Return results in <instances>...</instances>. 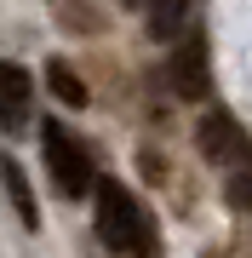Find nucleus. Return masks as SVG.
<instances>
[{
	"label": "nucleus",
	"mask_w": 252,
	"mask_h": 258,
	"mask_svg": "<svg viewBox=\"0 0 252 258\" xmlns=\"http://www.w3.org/2000/svg\"><path fill=\"white\" fill-rule=\"evenodd\" d=\"M46 81H52L57 103H75V109L86 103V81H80V75H75V69L63 63V57H52V63H46Z\"/></svg>",
	"instance_id": "0eeeda50"
},
{
	"label": "nucleus",
	"mask_w": 252,
	"mask_h": 258,
	"mask_svg": "<svg viewBox=\"0 0 252 258\" xmlns=\"http://www.w3.org/2000/svg\"><path fill=\"white\" fill-rule=\"evenodd\" d=\"M201 149L212 161H241L246 155V138H241V126H235L229 115H206L201 120Z\"/></svg>",
	"instance_id": "39448f33"
},
{
	"label": "nucleus",
	"mask_w": 252,
	"mask_h": 258,
	"mask_svg": "<svg viewBox=\"0 0 252 258\" xmlns=\"http://www.w3.org/2000/svg\"><path fill=\"white\" fill-rule=\"evenodd\" d=\"M0 184H6V195H12V207H18V218L35 230L40 224V207H35V195H29V184H23V166L12 161V155H0Z\"/></svg>",
	"instance_id": "423d86ee"
},
{
	"label": "nucleus",
	"mask_w": 252,
	"mask_h": 258,
	"mask_svg": "<svg viewBox=\"0 0 252 258\" xmlns=\"http://www.w3.org/2000/svg\"><path fill=\"white\" fill-rule=\"evenodd\" d=\"M29 109H35V81H29V69L23 63H0V126L23 132Z\"/></svg>",
	"instance_id": "7ed1b4c3"
},
{
	"label": "nucleus",
	"mask_w": 252,
	"mask_h": 258,
	"mask_svg": "<svg viewBox=\"0 0 252 258\" xmlns=\"http://www.w3.org/2000/svg\"><path fill=\"white\" fill-rule=\"evenodd\" d=\"M184 12H189V0H149V35L155 40H166L184 29Z\"/></svg>",
	"instance_id": "6e6552de"
},
{
	"label": "nucleus",
	"mask_w": 252,
	"mask_h": 258,
	"mask_svg": "<svg viewBox=\"0 0 252 258\" xmlns=\"http://www.w3.org/2000/svg\"><path fill=\"white\" fill-rule=\"evenodd\" d=\"M40 144H46V172H52V184L57 195H69V201H80L86 189H92V155H86V144H75V132H63L57 120H46L40 126Z\"/></svg>",
	"instance_id": "f03ea898"
},
{
	"label": "nucleus",
	"mask_w": 252,
	"mask_h": 258,
	"mask_svg": "<svg viewBox=\"0 0 252 258\" xmlns=\"http://www.w3.org/2000/svg\"><path fill=\"white\" fill-rule=\"evenodd\" d=\"M92 195H98V235L109 252L121 258H155V224L149 212L138 207V195H132L121 178H92Z\"/></svg>",
	"instance_id": "f257e3e1"
},
{
	"label": "nucleus",
	"mask_w": 252,
	"mask_h": 258,
	"mask_svg": "<svg viewBox=\"0 0 252 258\" xmlns=\"http://www.w3.org/2000/svg\"><path fill=\"white\" fill-rule=\"evenodd\" d=\"M172 86H178V98H206V40L201 35H189L184 46L172 52Z\"/></svg>",
	"instance_id": "20e7f679"
}]
</instances>
